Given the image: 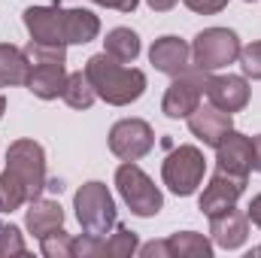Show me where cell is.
<instances>
[{"label": "cell", "instance_id": "5b68a950", "mask_svg": "<svg viewBox=\"0 0 261 258\" xmlns=\"http://www.w3.org/2000/svg\"><path fill=\"white\" fill-rule=\"evenodd\" d=\"M203 173H206V158L203 152L192 146V143H182L176 146L164 164H161V179L176 197H189L197 192V186L203 183Z\"/></svg>", "mask_w": 261, "mask_h": 258}, {"label": "cell", "instance_id": "30bf717a", "mask_svg": "<svg viewBox=\"0 0 261 258\" xmlns=\"http://www.w3.org/2000/svg\"><path fill=\"white\" fill-rule=\"evenodd\" d=\"M246 179L249 176H237L228 170H216L206 183V189L200 194V213L203 216H216L228 207H237L240 194L246 192Z\"/></svg>", "mask_w": 261, "mask_h": 258}, {"label": "cell", "instance_id": "1f68e13d", "mask_svg": "<svg viewBox=\"0 0 261 258\" xmlns=\"http://www.w3.org/2000/svg\"><path fill=\"white\" fill-rule=\"evenodd\" d=\"M246 216H249V222H252V225H258V228H261V194H255V197L249 200Z\"/></svg>", "mask_w": 261, "mask_h": 258}, {"label": "cell", "instance_id": "4fadbf2b", "mask_svg": "<svg viewBox=\"0 0 261 258\" xmlns=\"http://www.w3.org/2000/svg\"><path fill=\"white\" fill-rule=\"evenodd\" d=\"M216 167L237 173V176H249V170H252V137L231 128L222 137V143L216 146Z\"/></svg>", "mask_w": 261, "mask_h": 258}, {"label": "cell", "instance_id": "603a6c76", "mask_svg": "<svg viewBox=\"0 0 261 258\" xmlns=\"http://www.w3.org/2000/svg\"><path fill=\"white\" fill-rule=\"evenodd\" d=\"M137 249H140V243H137V234L130 231L128 225H119V222H116V231H113V234L103 240V255L130 258Z\"/></svg>", "mask_w": 261, "mask_h": 258}, {"label": "cell", "instance_id": "8fae6325", "mask_svg": "<svg viewBox=\"0 0 261 258\" xmlns=\"http://www.w3.org/2000/svg\"><path fill=\"white\" fill-rule=\"evenodd\" d=\"M203 94L210 97L213 107H219L225 113H240V110H246V104L252 97V88H249L246 76L225 73V76H206Z\"/></svg>", "mask_w": 261, "mask_h": 258}, {"label": "cell", "instance_id": "6da1fadb", "mask_svg": "<svg viewBox=\"0 0 261 258\" xmlns=\"http://www.w3.org/2000/svg\"><path fill=\"white\" fill-rule=\"evenodd\" d=\"M24 28L31 40L52 43V46H85L97 40L100 18L91 9H64L61 0L52 6H28L24 9Z\"/></svg>", "mask_w": 261, "mask_h": 258}, {"label": "cell", "instance_id": "5bb4252c", "mask_svg": "<svg viewBox=\"0 0 261 258\" xmlns=\"http://www.w3.org/2000/svg\"><path fill=\"white\" fill-rule=\"evenodd\" d=\"M210 237L222 249H240L249 237V216L237 207H228V210L210 216Z\"/></svg>", "mask_w": 261, "mask_h": 258}, {"label": "cell", "instance_id": "52a82bcc", "mask_svg": "<svg viewBox=\"0 0 261 258\" xmlns=\"http://www.w3.org/2000/svg\"><path fill=\"white\" fill-rule=\"evenodd\" d=\"M240 40L234 31L228 28H206L200 31L192 43V64L203 73H213V70H222V67L234 64L240 58Z\"/></svg>", "mask_w": 261, "mask_h": 258}, {"label": "cell", "instance_id": "ffe728a7", "mask_svg": "<svg viewBox=\"0 0 261 258\" xmlns=\"http://www.w3.org/2000/svg\"><path fill=\"white\" fill-rule=\"evenodd\" d=\"M140 49H143V46H140V37H137L130 28H113V31L107 34V40H103V52L113 55V58L122 61V64L137 61Z\"/></svg>", "mask_w": 261, "mask_h": 258}, {"label": "cell", "instance_id": "ac0fdd59", "mask_svg": "<svg viewBox=\"0 0 261 258\" xmlns=\"http://www.w3.org/2000/svg\"><path fill=\"white\" fill-rule=\"evenodd\" d=\"M28 73H31V61H28L24 49H18L12 43H0V88L24 85Z\"/></svg>", "mask_w": 261, "mask_h": 258}, {"label": "cell", "instance_id": "d6986e66", "mask_svg": "<svg viewBox=\"0 0 261 258\" xmlns=\"http://www.w3.org/2000/svg\"><path fill=\"white\" fill-rule=\"evenodd\" d=\"M167 252L170 258H213L216 243L197 231H176L167 237Z\"/></svg>", "mask_w": 261, "mask_h": 258}, {"label": "cell", "instance_id": "4dcf8cb0", "mask_svg": "<svg viewBox=\"0 0 261 258\" xmlns=\"http://www.w3.org/2000/svg\"><path fill=\"white\" fill-rule=\"evenodd\" d=\"M97 6H107V9H119V12H134L140 6V0H91Z\"/></svg>", "mask_w": 261, "mask_h": 258}, {"label": "cell", "instance_id": "cb8c5ba5", "mask_svg": "<svg viewBox=\"0 0 261 258\" xmlns=\"http://www.w3.org/2000/svg\"><path fill=\"white\" fill-rule=\"evenodd\" d=\"M24 55H28L31 64H67V46H52V43L31 40L24 46Z\"/></svg>", "mask_w": 261, "mask_h": 258}, {"label": "cell", "instance_id": "f546056e", "mask_svg": "<svg viewBox=\"0 0 261 258\" xmlns=\"http://www.w3.org/2000/svg\"><path fill=\"white\" fill-rule=\"evenodd\" d=\"M137 252H140L143 258H170V252H167V240H152V243H143Z\"/></svg>", "mask_w": 261, "mask_h": 258}, {"label": "cell", "instance_id": "83f0119b", "mask_svg": "<svg viewBox=\"0 0 261 258\" xmlns=\"http://www.w3.org/2000/svg\"><path fill=\"white\" fill-rule=\"evenodd\" d=\"M103 255V237H94V234H85L82 237H73V258H100Z\"/></svg>", "mask_w": 261, "mask_h": 258}, {"label": "cell", "instance_id": "3957f363", "mask_svg": "<svg viewBox=\"0 0 261 258\" xmlns=\"http://www.w3.org/2000/svg\"><path fill=\"white\" fill-rule=\"evenodd\" d=\"M73 210H76V219L82 225L85 234H94V237H107L113 228H116V200L110 189L97 179L79 186V192L73 194Z\"/></svg>", "mask_w": 261, "mask_h": 258}, {"label": "cell", "instance_id": "2e32d148", "mask_svg": "<svg viewBox=\"0 0 261 258\" xmlns=\"http://www.w3.org/2000/svg\"><path fill=\"white\" fill-rule=\"evenodd\" d=\"M67 67L64 64H31V73H28V91L40 100H55L64 94L67 85Z\"/></svg>", "mask_w": 261, "mask_h": 258}, {"label": "cell", "instance_id": "ba28073f", "mask_svg": "<svg viewBox=\"0 0 261 258\" xmlns=\"http://www.w3.org/2000/svg\"><path fill=\"white\" fill-rule=\"evenodd\" d=\"M206 76L203 70H197L195 64L189 67L186 73L173 76V82L167 85L164 91V100H161V113L167 119H189L197 110L200 97H203V85H206Z\"/></svg>", "mask_w": 261, "mask_h": 258}, {"label": "cell", "instance_id": "7c38bea8", "mask_svg": "<svg viewBox=\"0 0 261 258\" xmlns=\"http://www.w3.org/2000/svg\"><path fill=\"white\" fill-rule=\"evenodd\" d=\"M149 61L164 76H179L192 67V46L182 37H173V34L158 37L149 49Z\"/></svg>", "mask_w": 261, "mask_h": 258}, {"label": "cell", "instance_id": "7a4b0ae2", "mask_svg": "<svg viewBox=\"0 0 261 258\" xmlns=\"http://www.w3.org/2000/svg\"><path fill=\"white\" fill-rule=\"evenodd\" d=\"M85 76L94 94L110 107H128L134 100H140L146 91V73L137 67H125L107 52L91 55L85 61Z\"/></svg>", "mask_w": 261, "mask_h": 258}, {"label": "cell", "instance_id": "e0dca14e", "mask_svg": "<svg viewBox=\"0 0 261 258\" xmlns=\"http://www.w3.org/2000/svg\"><path fill=\"white\" fill-rule=\"evenodd\" d=\"M24 225H28V231L40 240V237H46L49 231H55V228L64 225V207H61L58 200L37 197V200H31V207H28V213H24Z\"/></svg>", "mask_w": 261, "mask_h": 258}, {"label": "cell", "instance_id": "8d00e7d4", "mask_svg": "<svg viewBox=\"0 0 261 258\" xmlns=\"http://www.w3.org/2000/svg\"><path fill=\"white\" fill-rule=\"evenodd\" d=\"M246 3H255V0H246Z\"/></svg>", "mask_w": 261, "mask_h": 258}, {"label": "cell", "instance_id": "277c9868", "mask_svg": "<svg viewBox=\"0 0 261 258\" xmlns=\"http://www.w3.org/2000/svg\"><path fill=\"white\" fill-rule=\"evenodd\" d=\"M116 189L122 194V200L128 203V210L134 216H140V219H152L164 207L161 189L149 179V173H143L137 167V161L119 164V170H116Z\"/></svg>", "mask_w": 261, "mask_h": 258}, {"label": "cell", "instance_id": "d4e9b609", "mask_svg": "<svg viewBox=\"0 0 261 258\" xmlns=\"http://www.w3.org/2000/svg\"><path fill=\"white\" fill-rule=\"evenodd\" d=\"M40 249H43L46 258H73V237L67 234L64 225H61V228L49 231L46 237H40Z\"/></svg>", "mask_w": 261, "mask_h": 258}, {"label": "cell", "instance_id": "44dd1931", "mask_svg": "<svg viewBox=\"0 0 261 258\" xmlns=\"http://www.w3.org/2000/svg\"><path fill=\"white\" fill-rule=\"evenodd\" d=\"M61 97H64L67 107H73V110H91V104L97 100V94H94V88H91L85 70L67 76V85H64V94H61Z\"/></svg>", "mask_w": 261, "mask_h": 258}, {"label": "cell", "instance_id": "9c48e42d", "mask_svg": "<svg viewBox=\"0 0 261 258\" xmlns=\"http://www.w3.org/2000/svg\"><path fill=\"white\" fill-rule=\"evenodd\" d=\"M155 146V131L143 119H122L110 128V152L122 161H140Z\"/></svg>", "mask_w": 261, "mask_h": 258}, {"label": "cell", "instance_id": "836d02e7", "mask_svg": "<svg viewBox=\"0 0 261 258\" xmlns=\"http://www.w3.org/2000/svg\"><path fill=\"white\" fill-rule=\"evenodd\" d=\"M252 170H258L261 173V134L258 137H252Z\"/></svg>", "mask_w": 261, "mask_h": 258}, {"label": "cell", "instance_id": "4316f807", "mask_svg": "<svg viewBox=\"0 0 261 258\" xmlns=\"http://www.w3.org/2000/svg\"><path fill=\"white\" fill-rule=\"evenodd\" d=\"M240 67H243V76L261 82V40L240 49Z\"/></svg>", "mask_w": 261, "mask_h": 258}, {"label": "cell", "instance_id": "f1b7e54d", "mask_svg": "<svg viewBox=\"0 0 261 258\" xmlns=\"http://www.w3.org/2000/svg\"><path fill=\"white\" fill-rule=\"evenodd\" d=\"M182 3L197 15H216V12H222L228 6V0H182Z\"/></svg>", "mask_w": 261, "mask_h": 258}, {"label": "cell", "instance_id": "74e56055", "mask_svg": "<svg viewBox=\"0 0 261 258\" xmlns=\"http://www.w3.org/2000/svg\"><path fill=\"white\" fill-rule=\"evenodd\" d=\"M0 228H3V225H0Z\"/></svg>", "mask_w": 261, "mask_h": 258}, {"label": "cell", "instance_id": "7402d4cb", "mask_svg": "<svg viewBox=\"0 0 261 258\" xmlns=\"http://www.w3.org/2000/svg\"><path fill=\"white\" fill-rule=\"evenodd\" d=\"M24 203H31L24 186L3 167V173H0V213H15V210H21Z\"/></svg>", "mask_w": 261, "mask_h": 258}, {"label": "cell", "instance_id": "e575fe53", "mask_svg": "<svg viewBox=\"0 0 261 258\" xmlns=\"http://www.w3.org/2000/svg\"><path fill=\"white\" fill-rule=\"evenodd\" d=\"M3 113H6V97L0 94V119H3Z\"/></svg>", "mask_w": 261, "mask_h": 258}, {"label": "cell", "instance_id": "8992f818", "mask_svg": "<svg viewBox=\"0 0 261 258\" xmlns=\"http://www.w3.org/2000/svg\"><path fill=\"white\" fill-rule=\"evenodd\" d=\"M6 170L24 186L31 200H37L46 192V152L37 140H15L6 149Z\"/></svg>", "mask_w": 261, "mask_h": 258}, {"label": "cell", "instance_id": "9a60e30c", "mask_svg": "<svg viewBox=\"0 0 261 258\" xmlns=\"http://www.w3.org/2000/svg\"><path fill=\"white\" fill-rule=\"evenodd\" d=\"M231 128H234L231 113H225V110H219L213 104H197V110L189 116V131L203 146H213V149L222 143V137Z\"/></svg>", "mask_w": 261, "mask_h": 258}, {"label": "cell", "instance_id": "d6a6232c", "mask_svg": "<svg viewBox=\"0 0 261 258\" xmlns=\"http://www.w3.org/2000/svg\"><path fill=\"white\" fill-rule=\"evenodd\" d=\"M149 3V9H155V12H170L179 0H146Z\"/></svg>", "mask_w": 261, "mask_h": 258}, {"label": "cell", "instance_id": "484cf974", "mask_svg": "<svg viewBox=\"0 0 261 258\" xmlns=\"http://www.w3.org/2000/svg\"><path fill=\"white\" fill-rule=\"evenodd\" d=\"M12 255H28V246H24V237L15 225H3L0 228V258Z\"/></svg>", "mask_w": 261, "mask_h": 258}, {"label": "cell", "instance_id": "d590c367", "mask_svg": "<svg viewBox=\"0 0 261 258\" xmlns=\"http://www.w3.org/2000/svg\"><path fill=\"white\" fill-rule=\"evenodd\" d=\"M252 255H261V246H255V249H252Z\"/></svg>", "mask_w": 261, "mask_h": 258}]
</instances>
